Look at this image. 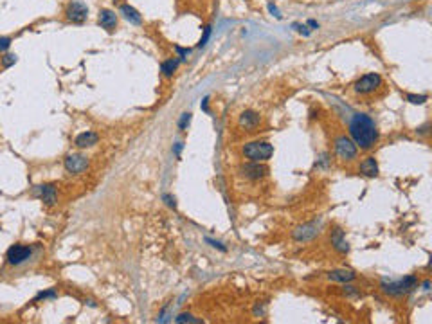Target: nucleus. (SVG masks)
Masks as SVG:
<instances>
[{
    "label": "nucleus",
    "mask_w": 432,
    "mask_h": 324,
    "mask_svg": "<svg viewBox=\"0 0 432 324\" xmlns=\"http://www.w3.org/2000/svg\"><path fill=\"white\" fill-rule=\"evenodd\" d=\"M349 139L360 150H369L378 140V130L375 121L366 114H355L349 121Z\"/></svg>",
    "instance_id": "1"
},
{
    "label": "nucleus",
    "mask_w": 432,
    "mask_h": 324,
    "mask_svg": "<svg viewBox=\"0 0 432 324\" xmlns=\"http://www.w3.org/2000/svg\"><path fill=\"white\" fill-rule=\"evenodd\" d=\"M274 146L267 140H252L243 146V157L252 162H265L272 157Z\"/></svg>",
    "instance_id": "2"
},
{
    "label": "nucleus",
    "mask_w": 432,
    "mask_h": 324,
    "mask_svg": "<svg viewBox=\"0 0 432 324\" xmlns=\"http://www.w3.org/2000/svg\"><path fill=\"white\" fill-rule=\"evenodd\" d=\"M414 288H418V278L416 276H405L398 281H384L382 290L389 295H405L409 292H412Z\"/></svg>",
    "instance_id": "3"
},
{
    "label": "nucleus",
    "mask_w": 432,
    "mask_h": 324,
    "mask_svg": "<svg viewBox=\"0 0 432 324\" xmlns=\"http://www.w3.org/2000/svg\"><path fill=\"white\" fill-rule=\"evenodd\" d=\"M335 151H337L338 159L340 160H344V162H351V160L357 159L358 148L349 137H346V135H338L337 139H335Z\"/></svg>",
    "instance_id": "4"
},
{
    "label": "nucleus",
    "mask_w": 432,
    "mask_h": 324,
    "mask_svg": "<svg viewBox=\"0 0 432 324\" xmlns=\"http://www.w3.org/2000/svg\"><path fill=\"white\" fill-rule=\"evenodd\" d=\"M65 16L67 20L72 22V24H83L87 18H89V7L80 2V0H72L69 2V5L65 7Z\"/></svg>",
    "instance_id": "5"
},
{
    "label": "nucleus",
    "mask_w": 432,
    "mask_h": 324,
    "mask_svg": "<svg viewBox=\"0 0 432 324\" xmlns=\"http://www.w3.org/2000/svg\"><path fill=\"white\" fill-rule=\"evenodd\" d=\"M382 85V76L377 74V72H371V74L362 76L360 80H357L355 83V92L357 94H371L378 87Z\"/></svg>",
    "instance_id": "6"
},
{
    "label": "nucleus",
    "mask_w": 432,
    "mask_h": 324,
    "mask_svg": "<svg viewBox=\"0 0 432 324\" xmlns=\"http://www.w3.org/2000/svg\"><path fill=\"white\" fill-rule=\"evenodd\" d=\"M65 170L69 171V173L72 175H80L83 173V171H87V168H89V159L85 157V155H80V153H70L65 157Z\"/></svg>",
    "instance_id": "7"
},
{
    "label": "nucleus",
    "mask_w": 432,
    "mask_h": 324,
    "mask_svg": "<svg viewBox=\"0 0 432 324\" xmlns=\"http://www.w3.org/2000/svg\"><path fill=\"white\" fill-rule=\"evenodd\" d=\"M33 254V249L27 247V245H13L9 250H7V263L9 265H22L25 263L27 259Z\"/></svg>",
    "instance_id": "8"
},
{
    "label": "nucleus",
    "mask_w": 432,
    "mask_h": 324,
    "mask_svg": "<svg viewBox=\"0 0 432 324\" xmlns=\"http://www.w3.org/2000/svg\"><path fill=\"white\" fill-rule=\"evenodd\" d=\"M240 128H243L245 132H256L259 125H261V115L258 112H254V110H245L241 112L240 115V121H238Z\"/></svg>",
    "instance_id": "9"
},
{
    "label": "nucleus",
    "mask_w": 432,
    "mask_h": 324,
    "mask_svg": "<svg viewBox=\"0 0 432 324\" xmlns=\"http://www.w3.org/2000/svg\"><path fill=\"white\" fill-rule=\"evenodd\" d=\"M267 171H268L267 166L259 164V162H252V160H250V164H245L240 168V175L245 177V179H248V180L263 179L265 175H267Z\"/></svg>",
    "instance_id": "10"
},
{
    "label": "nucleus",
    "mask_w": 432,
    "mask_h": 324,
    "mask_svg": "<svg viewBox=\"0 0 432 324\" xmlns=\"http://www.w3.org/2000/svg\"><path fill=\"white\" fill-rule=\"evenodd\" d=\"M97 22H99V25L103 29L112 33V31H115V27H117V15H115L112 9H101Z\"/></svg>",
    "instance_id": "11"
},
{
    "label": "nucleus",
    "mask_w": 432,
    "mask_h": 324,
    "mask_svg": "<svg viewBox=\"0 0 432 324\" xmlns=\"http://www.w3.org/2000/svg\"><path fill=\"white\" fill-rule=\"evenodd\" d=\"M38 194H40L42 202L47 205H54L56 202H58V191H56L54 184L38 185Z\"/></svg>",
    "instance_id": "12"
},
{
    "label": "nucleus",
    "mask_w": 432,
    "mask_h": 324,
    "mask_svg": "<svg viewBox=\"0 0 432 324\" xmlns=\"http://www.w3.org/2000/svg\"><path fill=\"white\" fill-rule=\"evenodd\" d=\"M317 227L315 224H308V225H301L297 229L293 231V238L297 239V241H306V239H312L313 236H317Z\"/></svg>",
    "instance_id": "13"
},
{
    "label": "nucleus",
    "mask_w": 432,
    "mask_h": 324,
    "mask_svg": "<svg viewBox=\"0 0 432 324\" xmlns=\"http://www.w3.org/2000/svg\"><path fill=\"white\" fill-rule=\"evenodd\" d=\"M97 140H99V135L97 134H94V132H83V134L76 137L74 142L78 148L85 150V148H92L94 144H97Z\"/></svg>",
    "instance_id": "14"
},
{
    "label": "nucleus",
    "mask_w": 432,
    "mask_h": 324,
    "mask_svg": "<svg viewBox=\"0 0 432 324\" xmlns=\"http://www.w3.org/2000/svg\"><path fill=\"white\" fill-rule=\"evenodd\" d=\"M358 171L364 175V177H369V179H375L378 177V162L375 157H368V159H364L360 162V168Z\"/></svg>",
    "instance_id": "15"
},
{
    "label": "nucleus",
    "mask_w": 432,
    "mask_h": 324,
    "mask_svg": "<svg viewBox=\"0 0 432 324\" xmlns=\"http://www.w3.org/2000/svg\"><path fill=\"white\" fill-rule=\"evenodd\" d=\"M119 11H121V15H123L128 22H132V24H135V25L143 24V16H141V13L135 9V7H132L130 4H123L119 7Z\"/></svg>",
    "instance_id": "16"
},
{
    "label": "nucleus",
    "mask_w": 432,
    "mask_h": 324,
    "mask_svg": "<svg viewBox=\"0 0 432 324\" xmlns=\"http://www.w3.org/2000/svg\"><path fill=\"white\" fill-rule=\"evenodd\" d=\"M332 243H333V249L338 250V252H342V254H346L349 250V245L348 241H346V238H344V232L340 229H335L332 232Z\"/></svg>",
    "instance_id": "17"
},
{
    "label": "nucleus",
    "mask_w": 432,
    "mask_h": 324,
    "mask_svg": "<svg viewBox=\"0 0 432 324\" xmlns=\"http://www.w3.org/2000/svg\"><path fill=\"white\" fill-rule=\"evenodd\" d=\"M328 278L332 281H337V283H349V281L355 279V272L348 269H338V270H332L328 274Z\"/></svg>",
    "instance_id": "18"
},
{
    "label": "nucleus",
    "mask_w": 432,
    "mask_h": 324,
    "mask_svg": "<svg viewBox=\"0 0 432 324\" xmlns=\"http://www.w3.org/2000/svg\"><path fill=\"white\" fill-rule=\"evenodd\" d=\"M179 63H180V60H177V58H169V60L162 61V65H160V72H162L166 78H169V76H173V72L177 70Z\"/></svg>",
    "instance_id": "19"
},
{
    "label": "nucleus",
    "mask_w": 432,
    "mask_h": 324,
    "mask_svg": "<svg viewBox=\"0 0 432 324\" xmlns=\"http://www.w3.org/2000/svg\"><path fill=\"white\" fill-rule=\"evenodd\" d=\"M175 323H179V324H182V323H200V319H194L191 314H180L179 317L175 319Z\"/></svg>",
    "instance_id": "20"
},
{
    "label": "nucleus",
    "mask_w": 432,
    "mask_h": 324,
    "mask_svg": "<svg viewBox=\"0 0 432 324\" xmlns=\"http://www.w3.org/2000/svg\"><path fill=\"white\" fill-rule=\"evenodd\" d=\"M407 99L411 101L412 105H423L425 101L429 99L427 95H414V94H407Z\"/></svg>",
    "instance_id": "21"
},
{
    "label": "nucleus",
    "mask_w": 432,
    "mask_h": 324,
    "mask_svg": "<svg viewBox=\"0 0 432 324\" xmlns=\"http://www.w3.org/2000/svg\"><path fill=\"white\" fill-rule=\"evenodd\" d=\"M189 123H191V114L189 112H186V114L180 115V121H179V128L180 130H188Z\"/></svg>",
    "instance_id": "22"
},
{
    "label": "nucleus",
    "mask_w": 432,
    "mask_h": 324,
    "mask_svg": "<svg viewBox=\"0 0 432 324\" xmlns=\"http://www.w3.org/2000/svg\"><path fill=\"white\" fill-rule=\"evenodd\" d=\"M15 63H16L15 54H4V58H2V67H4V69H9L11 65H15Z\"/></svg>",
    "instance_id": "23"
},
{
    "label": "nucleus",
    "mask_w": 432,
    "mask_h": 324,
    "mask_svg": "<svg viewBox=\"0 0 432 324\" xmlns=\"http://www.w3.org/2000/svg\"><path fill=\"white\" fill-rule=\"evenodd\" d=\"M11 47V38L9 36H0V52H5V50Z\"/></svg>",
    "instance_id": "24"
},
{
    "label": "nucleus",
    "mask_w": 432,
    "mask_h": 324,
    "mask_svg": "<svg viewBox=\"0 0 432 324\" xmlns=\"http://www.w3.org/2000/svg\"><path fill=\"white\" fill-rule=\"evenodd\" d=\"M205 241H207L209 245H211V247H214V249H218V250H222V252H225V247L222 243H220V241H216V239H211V238H205Z\"/></svg>",
    "instance_id": "25"
},
{
    "label": "nucleus",
    "mask_w": 432,
    "mask_h": 324,
    "mask_svg": "<svg viewBox=\"0 0 432 324\" xmlns=\"http://www.w3.org/2000/svg\"><path fill=\"white\" fill-rule=\"evenodd\" d=\"M209 36H211V27H205L204 29V36H202V40H200V44H198V47H204L205 44H207V40H209Z\"/></svg>",
    "instance_id": "26"
},
{
    "label": "nucleus",
    "mask_w": 432,
    "mask_h": 324,
    "mask_svg": "<svg viewBox=\"0 0 432 324\" xmlns=\"http://www.w3.org/2000/svg\"><path fill=\"white\" fill-rule=\"evenodd\" d=\"M175 50L179 52V58H180V60H186V58H188V56H189V52H191V50H189V49H182V47H179V45L175 47Z\"/></svg>",
    "instance_id": "27"
},
{
    "label": "nucleus",
    "mask_w": 432,
    "mask_h": 324,
    "mask_svg": "<svg viewBox=\"0 0 432 324\" xmlns=\"http://www.w3.org/2000/svg\"><path fill=\"white\" fill-rule=\"evenodd\" d=\"M293 29H297V33H301V35L304 36H310V31L306 29V25L303 24H293Z\"/></svg>",
    "instance_id": "28"
},
{
    "label": "nucleus",
    "mask_w": 432,
    "mask_h": 324,
    "mask_svg": "<svg viewBox=\"0 0 432 324\" xmlns=\"http://www.w3.org/2000/svg\"><path fill=\"white\" fill-rule=\"evenodd\" d=\"M47 297H56V292H54V290H49V292H42V294H38V297H36L35 301H38V299H47Z\"/></svg>",
    "instance_id": "29"
},
{
    "label": "nucleus",
    "mask_w": 432,
    "mask_h": 324,
    "mask_svg": "<svg viewBox=\"0 0 432 324\" xmlns=\"http://www.w3.org/2000/svg\"><path fill=\"white\" fill-rule=\"evenodd\" d=\"M164 202L169 205V207H177V202H175V196H171V194H164Z\"/></svg>",
    "instance_id": "30"
},
{
    "label": "nucleus",
    "mask_w": 432,
    "mask_h": 324,
    "mask_svg": "<svg viewBox=\"0 0 432 324\" xmlns=\"http://www.w3.org/2000/svg\"><path fill=\"white\" fill-rule=\"evenodd\" d=\"M268 11H270L272 15L278 16V18H281V15H279V9H278V7H276V5H274V4H268Z\"/></svg>",
    "instance_id": "31"
},
{
    "label": "nucleus",
    "mask_w": 432,
    "mask_h": 324,
    "mask_svg": "<svg viewBox=\"0 0 432 324\" xmlns=\"http://www.w3.org/2000/svg\"><path fill=\"white\" fill-rule=\"evenodd\" d=\"M308 25L312 27V29H319V24L315 20H308Z\"/></svg>",
    "instance_id": "32"
},
{
    "label": "nucleus",
    "mask_w": 432,
    "mask_h": 324,
    "mask_svg": "<svg viewBox=\"0 0 432 324\" xmlns=\"http://www.w3.org/2000/svg\"><path fill=\"white\" fill-rule=\"evenodd\" d=\"M180 150H182V144H180V142H179V144L175 146V155H177V157H179V155H180Z\"/></svg>",
    "instance_id": "33"
},
{
    "label": "nucleus",
    "mask_w": 432,
    "mask_h": 324,
    "mask_svg": "<svg viewBox=\"0 0 432 324\" xmlns=\"http://www.w3.org/2000/svg\"><path fill=\"white\" fill-rule=\"evenodd\" d=\"M423 290H425V292L431 290V281H425V283H423Z\"/></svg>",
    "instance_id": "34"
}]
</instances>
